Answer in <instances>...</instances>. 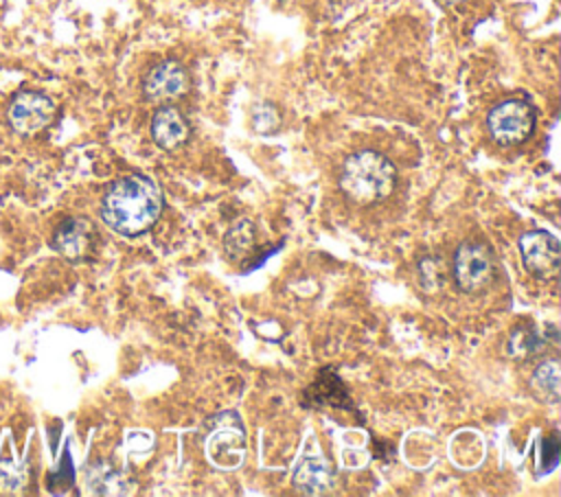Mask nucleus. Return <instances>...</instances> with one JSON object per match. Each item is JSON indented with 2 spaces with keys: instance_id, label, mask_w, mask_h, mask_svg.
I'll use <instances>...</instances> for the list:
<instances>
[{
  "instance_id": "obj_1",
  "label": "nucleus",
  "mask_w": 561,
  "mask_h": 497,
  "mask_svg": "<svg viewBox=\"0 0 561 497\" xmlns=\"http://www.w3.org/2000/svg\"><path fill=\"white\" fill-rule=\"evenodd\" d=\"M164 210L160 186L142 175L129 173L112 182L101 199V219L107 228L123 236H140L149 232Z\"/></svg>"
},
{
  "instance_id": "obj_2",
  "label": "nucleus",
  "mask_w": 561,
  "mask_h": 497,
  "mask_svg": "<svg viewBox=\"0 0 561 497\" xmlns=\"http://www.w3.org/2000/svg\"><path fill=\"white\" fill-rule=\"evenodd\" d=\"M397 186L394 164L375 149H362L351 153L340 171L342 193L362 206L377 204L392 195Z\"/></svg>"
},
{
  "instance_id": "obj_3",
  "label": "nucleus",
  "mask_w": 561,
  "mask_h": 497,
  "mask_svg": "<svg viewBox=\"0 0 561 497\" xmlns=\"http://www.w3.org/2000/svg\"><path fill=\"white\" fill-rule=\"evenodd\" d=\"M204 449L206 458L224 471L241 466L245 455V427L241 418L234 412H224L210 418Z\"/></svg>"
},
{
  "instance_id": "obj_4",
  "label": "nucleus",
  "mask_w": 561,
  "mask_h": 497,
  "mask_svg": "<svg viewBox=\"0 0 561 497\" xmlns=\"http://www.w3.org/2000/svg\"><path fill=\"white\" fill-rule=\"evenodd\" d=\"M535 107L526 99H504L486 114L489 136L502 147H515L535 131Z\"/></svg>"
},
{
  "instance_id": "obj_5",
  "label": "nucleus",
  "mask_w": 561,
  "mask_h": 497,
  "mask_svg": "<svg viewBox=\"0 0 561 497\" xmlns=\"http://www.w3.org/2000/svg\"><path fill=\"white\" fill-rule=\"evenodd\" d=\"M495 256L493 250L482 241H465L458 245L451 263L456 285L465 293H478L495 280Z\"/></svg>"
},
{
  "instance_id": "obj_6",
  "label": "nucleus",
  "mask_w": 561,
  "mask_h": 497,
  "mask_svg": "<svg viewBox=\"0 0 561 497\" xmlns=\"http://www.w3.org/2000/svg\"><path fill=\"white\" fill-rule=\"evenodd\" d=\"M519 254L526 271L539 280H552L561 267V245L546 230H530L519 236Z\"/></svg>"
},
{
  "instance_id": "obj_7",
  "label": "nucleus",
  "mask_w": 561,
  "mask_h": 497,
  "mask_svg": "<svg viewBox=\"0 0 561 497\" xmlns=\"http://www.w3.org/2000/svg\"><path fill=\"white\" fill-rule=\"evenodd\" d=\"M191 88L186 68L175 59H164L147 70L142 77V94L151 103H171L184 96Z\"/></svg>"
},
{
  "instance_id": "obj_8",
  "label": "nucleus",
  "mask_w": 561,
  "mask_h": 497,
  "mask_svg": "<svg viewBox=\"0 0 561 497\" xmlns=\"http://www.w3.org/2000/svg\"><path fill=\"white\" fill-rule=\"evenodd\" d=\"M53 116H55L53 99L35 90L20 92L9 105V123L18 134H24V136L37 134L39 129L48 127Z\"/></svg>"
},
{
  "instance_id": "obj_9",
  "label": "nucleus",
  "mask_w": 561,
  "mask_h": 497,
  "mask_svg": "<svg viewBox=\"0 0 561 497\" xmlns=\"http://www.w3.org/2000/svg\"><path fill=\"white\" fill-rule=\"evenodd\" d=\"M99 232L85 217H70L61 221L53 234V247L68 261H85L94 254Z\"/></svg>"
},
{
  "instance_id": "obj_10",
  "label": "nucleus",
  "mask_w": 561,
  "mask_h": 497,
  "mask_svg": "<svg viewBox=\"0 0 561 497\" xmlns=\"http://www.w3.org/2000/svg\"><path fill=\"white\" fill-rule=\"evenodd\" d=\"M300 403L302 407H311V409H318V407L346 409L359 418V412L355 409L351 392L346 390L344 381L337 377L333 368H320L318 377L305 388Z\"/></svg>"
},
{
  "instance_id": "obj_11",
  "label": "nucleus",
  "mask_w": 561,
  "mask_h": 497,
  "mask_svg": "<svg viewBox=\"0 0 561 497\" xmlns=\"http://www.w3.org/2000/svg\"><path fill=\"white\" fill-rule=\"evenodd\" d=\"M151 138L164 151L182 149L191 138V125L175 105H162L151 116Z\"/></svg>"
},
{
  "instance_id": "obj_12",
  "label": "nucleus",
  "mask_w": 561,
  "mask_h": 497,
  "mask_svg": "<svg viewBox=\"0 0 561 497\" xmlns=\"http://www.w3.org/2000/svg\"><path fill=\"white\" fill-rule=\"evenodd\" d=\"M294 484H296V490H300L305 495H327L333 490L335 471H333L331 462L322 455L305 458L296 466Z\"/></svg>"
},
{
  "instance_id": "obj_13",
  "label": "nucleus",
  "mask_w": 561,
  "mask_h": 497,
  "mask_svg": "<svg viewBox=\"0 0 561 497\" xmlns=\"http://www.w3.org/2000/svg\"><path fill=\"white\" fill-rule=\"evenodd\" d=\"M557 342H559V337H557V331L552 326H546L543 331H539L530 324L528 326H517L508 335L506 352L513 359H530V357L541 355L548 348V344H557Z\"/></svg>"
},
{
  "instance_id": "obj_14",
  "label": "nucleus",
  "mask_w": 561,
  "mask_h": 497,
  "mask_svg": "<svg viewBox=\"0 0 561 497\" xmlns=\"http://www.w3.org/2000/svg\"><path fill=\"white\" fill-rule=\"evenodd\" d=\"M530 392L543 403H559L561 398V366L559 359H543L530 374Z\"/></svg>"
},
{
  "instance_id": "obj_15",
  "label": "nucleus",
  "mask_w": 561,
  "mask_h": 497,
  "mask_svg": "<svg viewBox=\"0 0 561 497\" xmlns=\"http://www.w3.org/2000/svg\"><path fill=\"white\" fill-rule=\"evenodd\" d=\"M254 245H256V230L248 217L237 219L224 234V247L232 261L245 258L254 250Z\"/></svg>"
},
{
  "instance_id": "obj_16",
  "label": "nucleus",
  "mask_w": 561,
  "mask_h": 497,
  "mask_svg": "<svg viewBox=\"0 0 561 497\" xmlns=\"http://www.w3.org/2000/svg\"><path fill=\"white\" fill-rule=\"evenodd\" d=\"M90 484L94 486L96 493H107V495H121V493H129L127 479L121 471L110 469V466H94L90 471Z\"/></svg>"
},
{
  "instance_id": "obj_17",
  "label": "nucleus",
  "mask_w": 561,
  "mask_h": 497,
  "mask_svg": "<svg viewBox=\"0 0 561 497\" xmlns=\"http://www.w3.org/2000/svg\"><path fill=\"white\" fill-rule=\"evenodd\" d=\"M252 125L259 134H274L280 125V116H278V109L272 105V103H263V105H256L254 112H252Z\"/></svg>"
},
{
  "instance_id": "obj_18",
  "label": "nucleus",
  "mask_w": 561,
  "mask_h": 497,
  "mask_svg": "<svg viewBox=\"0 0 561 497\" xmlns=\"http://www.w3.org/2000/svg\"><path fill=\"white\" fill-rule=\"evenodd\" d=\"M541 458H543V464H541L543 473H548L557 466V462H559V438H557L554 431L550 436L541 438Z\"/></svg>"
},
{
  "instance_id": "obj_19",
  "label": "nucleus",
  "mask_w": 561,
  "mask_h": 497,
  "mask_svg": "<svg viewBox=\"0 0 561 497\" xmlns=\"http://www.w3.org/2000/svg\"><path fill=\"white\" fill-rule=\"evenodd\" d=\"M443 4H449V7H454V4H460V2H465V0H440Z\"/></svg>"
}]
</instances>
